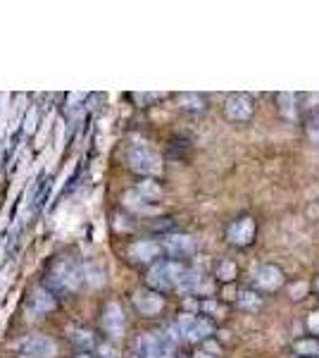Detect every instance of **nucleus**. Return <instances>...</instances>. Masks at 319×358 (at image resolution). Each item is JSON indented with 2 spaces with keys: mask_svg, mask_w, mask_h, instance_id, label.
<instances>
[{
  "mask_svg": "<svg viewBox=\"0 0 319 358\" xmlns=\"http://www.w3.org/2000/svg\"><path fill=\"white\" fill-rule=\"evenodd\" d=\"M279 101V110L286 115V117H293V103H295V96L293 94H279L276 96Z\"/></svg>",
  "mask_w": 319,
  "mask_h": 358,
  "instance_id": "20",
  "label": "nucleus"
},
{
  "mask_svg": "<svg viewBox=\"0 0 319 358\" xmlns=\"http://www.w3.org/2000/svg\"><path fill=\"white\" fill-rule=\"evenodd\" d=\"M177 327H179V332H181V337L188 339V342H200V339H207L214 332L212 322L207 320V317H198L193 313H184L179 317Z\"/></svg>",
  "mask_w": 319,
  "mask_h": 358,
  "instance_id": "4",
  "label": "nucleus"
},
{
  "mask_svg": "<svg viewBox=\"0 0 319 358\" xmlns=\"http://www.w3.org/2000/svg\"><path fill=\"white\" fill-rule=\"evenodd\" d=\"M239 306L241 308H258L260 306V296L258 294H253V292H241L239 294Z\"/></svg>",
  "mask_w": 319,
  "mask_h": 358,
  "instance_id": "21",
  "label": "nucleus"
},
{
  "mask_svg": "<svg viewBox=\"0 0 319 358\" xmlns=\"http://www.w3.org/2000/svg\"><path fill=\"white\" fill-rule=\"evenodd\" d=\"M184 270H186V268H184L181 263H174V261L155 263L153 268L148 270V287L153 292H158V294L177 289Z\"/></svg>",
  "mask_w": 319,
  "mask_h": 358,
  "instance_id": "1",
  "label": "nucleus"
},
{
  "mask_svg": "<svg viewBox=\"0 0 319 358\" xmlns=\"http://www.w3.org/2000/svg\"><path fill=\"white\" fill-rule=\"evenodd\" d=\"M22 358H29V356H22Z\"/></svg>",
  "mask_w": 319,
  "mask_h": 358,
  "instance_id": "28",
  "label": "nucleus"
},
{
  "mask_svg": "<svg viewBox=\"0 0 319 358\" xmlns=\"http://www.w3.org/2000/svg\"><path fill=\"white\" fill-rule=\"evenodd\" d=\"M77 358H89V356H86V354H79Z\"/></svg>",
  "mask_w": 319,
  "mask_h": 358,
  "instance_id": "27",
  "label": "nucleus"
},
{
  "mask_svg": "<svg viewBox=\"0 0 319 358\" xmlns=\"http://www.w3.org/2000/svg\"><path fill=\"white\" fill-rule=\"evenodd\" d=\"M72 342L77 346H81V349H91V346H94V334H91L89 330H74Z\"/></svg>",
  "mask_w": 319,
  "mask_h": 358,
  "instance_id": "19",
  "label": "nucleus"
},
{
  "mask_svg": "<svg viewBox=\"0 0 319 358\" xmlns=\"http://www.w3.org/2000/svg\"><path fill=\"white\" fill-rule=\"evenodd\" d=\"M160 253H162V246L158 241H150V239L133 241L129 246V258L133 263H150V261H155Z\"/></svg>",
  "mask_w": 319,
  "mask_h": 358,
  "instance_id": "12",
  "label": "nucleus"
},
{
  "mask_svg": "<svg viewBox=\"0 0 319 358\" xmlns=\"http://www.w3.org/2000/svg\"><path fill=\"white\" fill-rule=\"evenodd\" d=\"M55 296L50 294L45 287H36V289L31 292V296H29V313L34 317H40V315H48L50 310H55Z\"/></svg>",
  "mask_w": 319,
  "mask_h": 358,
  "instance_id": "9",
  "label": "nucleus"
},
{
  "mask_svg": "<svg viewBox=\"0 0 319 358\" xmlns=\"http://www.w3.org/2000/svg\"><path fill=\"white\" fill-rule=\"evenodd\" d=\"M293 351L298 358H319V339H298L293 344Z\"/></svg>",
  "mask_w": 319,
  "mask_h": 358,
  "instance_id": "14",
  "label": "nucleus"
},
{
  "mask_svg": "<svg viewBox=\"0 0 319 358\" xmlns=\"http://www.w3.org/2000/svg\"><path fill=\"white\" fill-rule=\"evenodd\" d=\"M131 301H133V308H136L141 315H146V317L158 315L160 310L165 308V299H162L160 294L153 292V289H138V292H133Z\"/></svg>",
  "mask_w": 319,
  "mask_h": 358,
  "instance_id": "6",
  "label": "nucleus"
},
{
  "mask_svg": "<svg viewBox=\"0 0 319 358\" xmlns=\"http://www.w3.org/2000/svg\"><path fill=\"white\" fill-rule=\"evenodd\" d=\"M126 160H129V167L133 172H138V175H160L162 172V160L160 155L153 151V148L148 146H133L129 155H126Z\"/></svg>",
  "mask_w": 319,
  "mask_h": 358,
  "instance_id": "3",
  "label": "nucleus"
},
{
  "mask_svg": "<svg viewBox=\"0 0 319 358\" xmlns=\"http://www.w3.org/2000/svg\"><path fill=\"white\" fill-rule=\"evenodd\" d=\"M305 289H307V285H295L291 289V299H303Z\"/></svg>",
  "mask_w": 319,
  "mask_h": 358,
  "instance_id": "25",
  "label": "nucleus"
},
{
  "mask_svg": "<svg viewBox=\"0 0 319 358\" xmlns=\"http://www.w3.org/2000/svg\"><path fill=\"white\" fill-rule=\"evenodd\" d=\"M20 349H22V356H29V358H55L57 354L55 342L50 337H45V334H31V337L22 339Z\"/></svg>",
  "mask_w": 319,
  "mask_h": 358,
  "instance_id": "5",
  "label": "nucleus"
},
{
  "mask_svg": "<svg viewBox=\"0 0 319 358\" xmlns=\"http://www.w3.org/2000/svg\"><path fill=\"white\" fill-rule=\"evenodd\" d=\"M307 134H310L312 141H319V115H315V117L307 122Z\"/></svg>",
  "mask_w": 319,
  "mask_h": 358,
  "instance_id": "22",
  "label": "nucleus"
},
{
  "mask_svg": "<svg viewBox=\"0 0 319 358\" xmlns=\"http://www.w3.org/2000/svg\"><path fill=\"white\" fill-rule=\"evenodd\" d=\"M236 277V265L231 261H222L217 265V280L222 282H231Z\"/></svg>",
  "mask_w": 319,
  "mask_h": 358,
  "instance_id": "18",
  "label": "nucleus"
},
{
  "mask_svg": "<svg viewBox=\"0 0 319 358\" xmlns=\"http://www.w3.org/2000/svg\"><path fill=\"white\" fill-rule=\"evenodd\" d=\"M193 358H214V356H210V354H195Z\"/></svg>",
  "mask_w": 319,
  "mask_h": 358,
  "instance_id": "26",
  "label": "nucleus"
},
{
  "mask_svg": "<svg viewBox=\"0 0 319 358\" xmlns=\"http://www.w3.org/2000/svg\"><path fill=\"white\" fill-rule=\"evenodd\" d=\"M101 325H103V330H105L110 337H114V339L124 334L126 317H124V310H121L119 303H114V301L105 303V308H103V317H101Z\"/></svg>",
  "mask_w": 319,
  "mask_h": 358,
  "instance_id": "7",
  "label": "nucleus"
},
{
  "mask_svg": "<svg viewBox=\"0 0 319 358\" xmlns=\"http://www.w3.org/2000/svg\"><path fill=\"white\" fill-rule=\"evenodd\" d=\"M136 192L143 196L146 201H158L160 196H162V187L160 184H155L153 179H146V182H141L136 187Z\"/></svg>",
  "mask_w": 319,
  "mask_h": 358,
  "instance_id": "16",
  "label": "nucleus"
},
{
  "mask_svg": "<svg viewBox=\"0 0 319 358\" xmlns=\"http://www.w3.org/2000/svg\"><path fill=\"white\" fill-rule=\"evenodd\" d=\"M165 248L170 256H188L191 251L195 248V241H193V236H188V234H170L165 239Z\"/></svg>",
  "mask_w": 319,
  "mask_h": 358,
  "instance_id": "13",
  "label": "nucleus"
},
{
  "mask_svg": "<svg viewBox=\"0 0 319 358\" xmlns=\"http://www.w3.org/2000/svg\"><path fill=\"white\" fill-rule=\"evenodd\" d=\"M253 280H255V285H258L260 289L274 292V289H279V287L283 285V273L276 268V265H262V268L255 270Z\"/></svg>",
  "mask_w": 319,
  "mask_h": 358,
  "instance_id": "11",
  "label": "nucleus"
},
{
  "mask_svg": "<svg viewBox=\"0 0 319 358\" xmlns=\"http://www.w3.org/2000/svg\"><path fill=\"white\" fill-rule=\"evenodd\" d=\"M226 236H229V241L234 246L253 244V239H255V220H253V217H241V220H236L234 224H231L229 232H226Z\"/></svg>",
  "mask_w": 319,
  "mask_h": 358,
  "instance_id": "10",
  "label": "nucleus"
},
{
  "mask_svg": "<svg viewBox=\"0 0 319 358\" xmlns=\"http://www.w3.org/2000/svg\"><path fill=\"white\" fill-rule=\"evenodd\" d=\"M81 273H84V282H91V285H96V287L105 282V273H103L101 268H96V265H86Z\"/></svg>",
  "mask_w": 319,
  "mask_h": 358,
  "instance_id": "17",
  "label": "nucleus"
},
{
  "mask_svg": "<svg viewBox=\"0 0 319 358\" xmlns=\"http://www.w3.org/2000/svg\"><path fill=\"white\" fill-rule=\"evenodd\" d=\"M48 282L57 292H77L81 287V282H84V273H81L72 261L60 258V261H55L53 268H50Z\"/></svg>",
  "mask_w": 319,
  "mask_h": 358,
  "instance_id": "2",
  "label": "nucleus"
},
{
  "mask_svg": "<svg viewBox=\"0 0 319 358\" xmlns=\"http://www.w3.org/2000/svg\"><path fill=\"white\" fill-rule=\"evenodd\" d=\"M307 327H310L312 332H319V310H315V313L307 317Z\"/></svg>",
  "mask_w": 319,
  "mask_h": 358,
  "instance_id": "24",
  "label": "nucleus"
},
{
  "mask_svg": "<svg viewBox=\"0 0 319 358\" xmlns=\"http://www.w3.org/2000/svg\"><path fill=\"white\" fill-rule=\"evenodd\" d=\"M179 106H181V110L200 113V110H205V98L198 94H181L179 96Z\"/></svg>",
  "mask_w": 319,
  "mask_h": 358,
  "instance_id": "15",
  "label": "nucleus"
},
{
  "mask_svg": "<svg viewBox=\"0 0 319 358\" xmlns=\"http://www.w3.org/2000/svg\"><path fill=\"white\" fill-rule=\"evenodd\" d=\"M200 310H205V313H214V315H222V313H224L222 306H217L214 301H205V303H200Z\"/></svg>",
  "mask_w": 319,
  "mask_h": 358,
  "instance_id": "23",
  "label": "nucleus"
},
{
  "mask_svg": "<svg viewBox=\"0 0 319 358\" xmlns=\"http://www.w3.org/2000/svg\"><path fill=\"white\" fill-rule=\"evenodd\" d=\"M224 110H226V117L234 120V122H246V120L253 117V101H251V96H246V94L229 96V98H226Z\"/></svg>",
  "mask_w": 319,
  "mask_h": 358,
  "instance_id": "8",
  "label": "nucleus"
}]
</instances>
